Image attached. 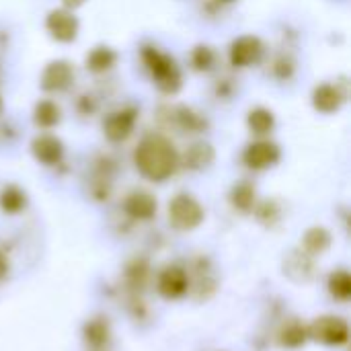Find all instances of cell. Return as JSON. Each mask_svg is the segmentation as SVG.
I'll use <instances>...</instances> for the list:
<instances>
[{"instance_id":"6da1fadb","label":"cell","mask_w":351,"mask_h":351,"mask_svg":"<svg viewBox=\"0 0 351 351\" xmlns=\"http://www.w3.org/2000/svg\"><path fill=\"white\" fill-rule=\"evenodd\" d=\"M134 162L146 179L165 181L177 171L179 154L167 138L146 136L134 152Z\"/></svg>"},{"instance_id":"7a4b0ae2","label":"cell","mask_w":351,"mask_h":351,"mask_svg":"<svg viewBox=\"0 0 351 351\" xmlns=\"http://www.w3.org/2000/svg\"><path fill=\"white\" fill-rule=\"evenodd\" d=\"M142 56L150 74L156 78V84L160 86V90L177 93L181 88V72L169 53H162L154 47H144Z\"/></svg>"},{"instance_id":"3957f363","label":"cell","mask_w":351,"mask_h":351,"mask_svg":"<svg viewBox=\"0 0 351 351\" xmlns=\"http://www.w3.org/2000/svg\"><path fill=\"white\" fill-rule=\"evenodd\" d=\"M169 220L177 230H193L204 220V208L191 195H177L169 206Z\"/></svg>"},{"instance_id":"277c9868","label":"cell","mask_w":351,"mask_h":351,"mask_svg":"<svg viewBox=\"0 0 351 351\" xmlns=\"http://www.w3.org/2000/svg\"><path fill=\"white\" fill-rule=\"evenodd\" d=\"M306 333L327 346H343L350 339V327L339 317H321L306 329Z\"/></svg>"},{"instance_id":"5b68a950","label":"cell","mask_w":351,"mask_h":351,"mask_svg":"<svg viewBox=\"0 0 351 351\" xmlns=\"http://www.w3.org/2000/svg\"><path fill=\"white\" fill-rule=\"evenodd\" d=\"M45 27L56 41L70 43L78 35V19L68 8H56L47 14Z\"/></svg>"},{"instance_id":"8992f818","label":"cell","mask_w":351,"mask_h":351,"mask_svg":"<svg viewBox=\"0 0 351 351\" xmlns=\"http://www.w3.org/2000/svg\"><path fill=\"white\" fill-rule=\"evenodd\" d=\"M261 56H263V43L255 35H243L234 39L230 45V62L237 68L253 66L261 60Z\"/></svg>"},{"instance_id":"52a82bcc","label":"cell","mask_w":351,"mask_h":351,"mask_svg":"<svg viewBox=\"0 0 351 351\" xmlns=\"http://www.w3.org/2000/svg\"><path fill=\"white\" fill-rule=\"evenodd\" d=\"M243 160L249 169L263 171V169L274 167L280 160V148H278V144H274L269 140H259L245 148Z\"/></svg>"},{"instance_id":"ba28073f","label":"cell","mask_w":351,"mask_h":351,"mask_svg":"<svg viewBox=\"0 0 351 351\" xmlns=\"http://www.w3.org/2000/svg\"><path fill=\"white\" fill-rule=\"evenodd\" d=\"M136 121H138V111L136 109H121V111H115L111 113L105 123H103V130H105V136L111 140V142H123L132 136L134 128H136Z\"/></svg>"},{"instance_id":"9c48e42d","label":"cell","mask_w":351,"mask_h":351,"mask_svg":"<svg viewBox=\"0 0 351 351\" xmlns=\"http://www.w3.org/2000/svg\"><path fill=\"white\" fill-rule=\"evenodd\" d=\"M187 290H189V276L183 267L171 265L158 276V292L165 298L169 300L181 298L183 294H187Z\"/></svg>"},{"instance_id":"30bf717a","label":"cell","mask_w":351,"mask_h":351,"mask_svg":"<svg viewBox=\"0 0 351 351\" xmlns=\"http://www.w3.org/2000/svg\"><path fill=\"white\" fill-rule=\"evenodd\" d=\"M74 78V70L66 60H56L51 64L45 66L43 74H41V88L47 93H58L70 86Z\"/></svg>"},{"instance_id":"8fae6325","label":"cell","mask_w":351,"mask_h":351,"mask_svg":"<svg viewBox=\"0 0 351 351\" xmlns=\"http://www.w3.org/2000/svg\"><path fill=\"white\" fill-rule=\"evenodd\" d=\"M31 152L43 165H58L64 156V146L56 136H37L31 142Z\"/></svg>"},{"instance_id":"7c38bea8","label":"cell","mask_w":351,"mask_h":351,"mask_svg":"<svg viewBox=\"0 0 351 351\" xmlns=\"http://www.w3.org/2000/svg\"><path fill=\"white\" fill-rule=\"evenodd\" d=\"M346 103V95L333 84H321L313 93V105L321 113H335Z\"/></svg>"},{"instance_id":"4fadbf2b","label":"cell","mask_w":351,"mask_h":351,"mask_svg":"<svg viewBox=\"0 0 351 351\" xmlns=\"http://www.w3.org/2000/svg\"><path fill=\"white\" fill-rule=\"evenodd\" d=\"M123 208L134 220H150L156 214V199L146 191H134L128 195Z\"/></svg>"},{"instance_id":"5bb4252c","label":"cell","mask_w":351,"mask_h":351,"mask_svg":"<svg viewBox=\"0 0 351 351\" xmlns=\"http://www.w3.org/2000/svg\"><path fill=\"white\" fill-rule=\"evenodd\" d=\"M214 160V148L206 142H197L187 148L185 152V167L189 169H204Z\"/></svg>"},{"instance_id":"9a60e30c","label":"cell","mask_w":351,"mask_h":351,"mask_svg":"<svg viewBox=\"0 0 351 351\" xmlns=\"http://www.w3.org/2000/svg\"><path fill=\"white\" fill-rule=\"evenodd\" d=\"M247 123H249V128H251V132H253V134H257V136H265V134H269V132L274 130V125H276V117H274V113H271L269 109H265V107H257V109H253V111L249 113Z\"/></svg>"},{"instance_id":"2e32d148","label":"cell","mask_w":351,"mask_h":351,"mask_svg":"<svg viewBox=\"0 0 351 351\" xmlns=\"http://www.w3.org/2000/svg\"><path fill=\"white\" fill-rule=\"evenodd\" d=\"M33 119L41 128H53L60 123V107L53 101H39L35 105Z\"/></svg>"},{"instance_id":"e0dca14e","label":"cell","mask_w":351,"mask_h":351,"mask_svg":"<svg viewBox=\"0 0 351 351\" xmlns=\"http://www.w3.org/2000/svg\"><path fill=\"white\" fill-rule=\"evenodd\" d=\"M304 251L308 255H321L329 249L331 245V234L325 230V228H311L306 234H304Z\"/></svg>"},{"instance_id":"ac0fdd59","label":"cell","mask_w":351,"mask_h":351,"mask_svg":"<svg viewBox=\"0 0 351 351\" xmlns=\"http://www.w3.org/2000/svg\"><path fill=\"white\" fill-rule=\"evenodd\" d=\"M115 60H117V56H115L113 49H109V47H95L88 53V58H86V66L93 72H105V70H109L115 64Z\"/></svg>"},{"instance_id":"d6986e66","label":"cell","mask_w":351,"mask_h":351,"mask_svg":"<svg viewBox=\"0 0 351 351\" xmlns=\"http://www.w3.org/2000/svg\"><path fill=\"white\" fill-rule=\"evenodd\" d=\"M25 206H27V197H25V193L19 187H12L10 185V187H4L2 189V193H0V208L6 214H16Z\"/></svg>"},{"instance_id":"ffe728a7","label":"cell","mask_w":351,"mask_h":351,"mask_svg":"<svg viewBox=\"0 0 351 351\" xmlns=\"http://www.w3.org/2000/svg\"><path fill=\"white\" fill-rule=\"evenodd\" d=\"M329 292L341 300V302H348L351 298V276L350 271L346 269H339L335 271L331 278H329Z\"/></svg>"},{"instance_id":"44dd1931","label":"cell","mask_w":351,"mask_h":351,"mask_svg":"<svg viewBox=\"0 0 351 351\" xmlns=\"http://www.w3.org/2000/svg\"><path fill=\"white\" fill-rule=\"evenodd\" d=\"M230 202H232L234 208H239L243 212H249L253 208V204H255V189H253V185H249V183L237 185L232 189V193H230Z\"/></svg>"},{"instance_id":"7402d4cb","label":"cell","mask_w":351,"mask_h":351,"mask_svg":"<svg viewBox=\"0 0 351 351\" xmlns=\"http://www.w3.org/2000/svg\"><path fill=\"white\" fill-rule=\"evenodd\" d=\"M84 335H86V341L93 346V348H101L107 343L109 339V329H107V323L97 319V321H90L84 329Z\"/></svg>"},{"instance_id":"603a6c76","label":"cell","mask_w":351,"mask_h":351,"mask_svg":"<svg viewBox=\"0 0 351 351\" xmlns=\"http://www.w3.org/2000/svg\"><path fill=\"white\" fill-rule=\"evenodd\" d=\"M306 329L302 327V325H298V323H292V325H288L284 331H282V346H286V348H300L304 341H306Z\"/></svg>"},{"instance_id":"cb8c5ba5","label":"cell","mask_w":351,"mask_h":351,"mask_svg":"<svg viewBox=\"0 0 351 351\" xmlns=\"http://www.w3.org/2000/svg\"><path fill=\"white\" fill-rule=\"evenodd\" d=\"M193 66L197 68V70H208L212 64H214V53H212V49L210 47H206V45H199V47H195L193 49Z\"/></svg>"},{"instance_id":"d4e9b609","label":"cell","mask_w":351,"mask_h":351,"mask_svg":"<svg viewBox=\"0 0 351 351\" xmlns=\"http://www.w3.org/2000/svg\"><path fill=\"white\" fill-rule=\"evenodd\" d=\"M177 119H179L181 128H183V130H189V132L199 130V128L204 125V121H202L191 109H185V107H181V109L177 111Z\"/></svg>"},{"instance_id":"484cf974","label":"cell","mask_w":351,"mask_h":351,"mask_svg":"<svg viewBox=\"0 0 351 351\" xmlns=\"http://www.w3.org/2000/svg\"><path fill=\"white\" fill-rule=\"evenodd\" d=\"M6 271H8V261H6V257L0 253V280L6 276Z\"/></svg>"},{"instance_id":"4316f807","label":"cell","mask_w":351,"mask_h":351,"mask_svg":"<svg viewBox=\"0 0 351 351\" xmlns=\"http://www.w3.org/2000/svg\"><path fill=\"white\" fill-rule=\"evenodd\" d=\"M62 2H64L66 8H78V6H82L86 0H62Z\"/></svg>"},{"instance_id":"83f0119b","label":"cell","mask_w":351,"mask_h":351,"mask_svg":"<svg viewBox=\"0 0 351 351\" xmlns=\"http://www.w3.org/2000/svg\"><path fill=\"white\" fill-rule=\"evenodd\" d=\"M0 111H2V99H0Z\"/></svg>"},{"instance_id":"f1b7e54d","label":"cell","mask_w":351,"mask_h":351,"mask_svg":"<svg viewBox=\"0 0 351 351\" xmlns=\"http://www.w3.org/2000/svg\"><path fill=\"white\" fill-rule=\"evenodd\" d=\"M222 2H232V0H222Z\"/></svg>"}]
</instances>
